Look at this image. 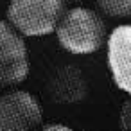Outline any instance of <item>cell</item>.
I'll return each mask as SVG.
<instances>
[{"label": "cell", "mask_w": 131, "mask_h": 131, "mask_svg": "<svg viewBox=\"0 0 131 131\" xmlns=\"http://www.w3.org/2000/svg\"><path fill=\"white\" fill-rule=\"evenodd\" d=\"M54 32L59 45L75 56L93 54L106 41V25L102 16L88 7L65 9Z\"/></svg>", "instance_id": "1"}, {"label": "cell", "mask_w": 131, "mask_h": 131, "mask_svg": "<svg viewBox=\"0 0 131 131\" xmlns=\"http://www.w3.org/2000/svg\"><path fill=\"white\" fill-rule=\"evenodd\" d=\"M120 124H122V127H131V101H127L124 104V108H122Z\"/></svg>", "instance_id": "8"}, {"label": "cell", "mask_w": 131, "mask_h": 131, "mask_svg": "<svg viewBox=\"0 0 131 131\" xmlns=\"http://www.w3.org/2000/svg\"><path fill=\"white\" fill-rule=\"evenodd\" d=\"M43 129H45V131H56V129H59V131H68L70 127L65 126V124H45Z\"/></svg>", "instance_id": "9"}, {"label": "cell", "mask_w": 131, "mask_h": 131, "mask_svg": "<svg viewBox=\"0 0 131 131\" xmlns=\"http://www.w3.org/2000/svg\"><path fill=\"white\" fill-rule=\"evenodd\" d=\"M97 6L101 13L110 18H131V0H97Z\"/></svg>", "instance_id": "7"}, {"label": "cell", "mask_w": 131, "mask_h": 131, "mask_svg": "<svg viewBox=\"0 0 131 131\" xmlns=\"http://www.w3.org/2000/svg\"><path fill=\"white\" fill-rule=\"evenodd\" d=\"M43 111L34 95L11 90L0 97V131H25L40 126Z\"/></svg>", "instance_id": "4"}, {"label": "cell", "mask_w": 131, "mask_h": 131, "mask_svg": "<svg viewBox=\"0 0 131 131\" xmlns=\"http://www.w3.org/2000/svg\"><path fill=\"white\" fill-rule=\"evenodd\" d=\"M74 2H77V0H74Z\"/></svg>", "instance_id": "10"}, {"label": "cell", "mask_w": 131, "mask_h": 131, "mask_svg": "<svg viewBox=\"0 0 131 131\" xmlns=\"http://www.w3.org/2000/svg\"><path fill=\"white\" fill-rule=\"evenodd\" d=\"M29 75V54L20 34L9 22L0 20V86H15Z\"/></svg>", "instance_id": "3"}, {"label": "cell", "mask_w": 131, "mask_h": 131, "mask_svg": "<svg viewBox=\"0 0 131 131\" xmlns=\"http://www.w3.org/2000/svg\"><path fill=\"white\" fill-rule=\"evenodd\" d=\"M106 49L115 86L131 97V24L117 25L106 38Z\"/></svg>", "instance_id": "5"}, {"label": "cell", "mask_w": 131, "mask_h": 131, "mask_svg": "<svg viewBox=\"0 0 131 131\" xmlns=\"http://www.w3.org/2000/svg\"><path fill=\"white\" fill-rule=\"evenodd\" d=\"M67 0H11L7 22L24 36H47L56 31Z\"/></svg>", "instance_id": "2"}, {"label": "cell", "mask_w": 131, "mask_h": 131, "mask_svg": "<svg viewBox=\"0 0 131 131\" xmlns=\"http://www.w3.org/2000/svg\"><path fill=\"white\" fill-rule=\"evenodd\" d=\"M50 90H52V95L59 102H77L86 93V83L79 68L65 67L52 79Z\"/></svg>", "instance_id": "6"}]
</instances>
